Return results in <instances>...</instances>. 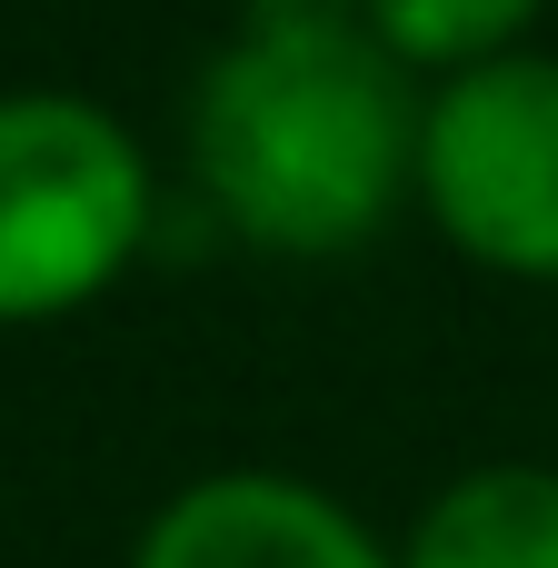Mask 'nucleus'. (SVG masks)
<instances>
[{"instance_id": "nucleus-4", "label": "nucleus", "mask_w": 558, "mask_h": 568, "mask_svg": "<svg viewBox=\"0 0 558 568\" xmlns=\"http://www.w3.org/2000/svg\"><path fill=\"white\" fill-rule=\"evenodd\" d=\"M130 568H399V549L290 469H210L160 499Z\"/></svg>"}, {"instance_id": "nucleus-2", "label": "nucleus", "mask_w": 558, "mask_h": 568, "mask_svg": "<svg viewBox=\"0 0 558 568\" xmlns=\"http://www.w3.org/2000/svg\"><path fill=\"white\" fill-rule=\"evenodd\" d=\"M150 250V160L80 90L0 100V329L90 310Z\"/></svg>"}, {"instance_id": "nucleus-1", "label": "nucleus", "mask_w": 558, "mask_h": 568, "mask_svg": "<svg viewBox=\"0 0 558 568\" xmlns=\"http://www.w3.org/2000/svg\"><path fill=\"white\" fill-rule=\"evenodd\" d=\"M200 200L280 260H339L419 200V100L359 0H250L190 90Z\"/></svg>"}, {"instance_id": "nucleus-6", "label": "nucleus", "mask_w": 558, "mask_h": 568, "mask_svg": "<svg viewBox=\"0 0 558 568\" xmlns=\"http://www.w3.org/2000/svg\"><path fill=\"white\" fill-rule=\"evenodd\" d=\"M539 10L549 0H359V20L379 30V50L399 70H429V80H459L479 60H509Z\"/></svg>"}, {"instance_id": "nucleus-3", "label": "nucleus", "mask_w": 558, "mask_h": 568, "mask_svg": "<svg viewBox=\"0 0 558 568\" xmlns=\"http://www.w3.org/2000/svg\"><path fill=\"white\" fill-rule=\"evenodd\" d=\"M419 210L429 230L499 270L558 280V60L509 50L419 100Z\"/></svg>"}, {"instance_id": "nucleus-5", "label": "nucleus", "mask_w": 558, "mask_h": 568, "mask_svg": "<svg viewBox=\"0 0 558 568\" xmlns=\"http://www.w3.org/2000/svg\"><path fill=\"white\" fill-rule=\"evenodd\" d=\"M399 568H558V469L479 459L399 539Z\"/></svg>"}]
</instances>
